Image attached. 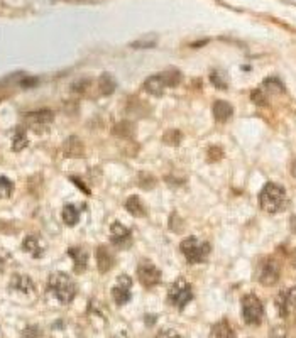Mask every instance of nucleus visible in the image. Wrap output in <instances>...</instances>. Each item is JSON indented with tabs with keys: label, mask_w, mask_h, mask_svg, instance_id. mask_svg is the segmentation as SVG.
<instances>
[{
	"label": "nucleus",
	"mask_w": 296,
	"mask_h": 338,
	"mask_svg": "<svg viewBox=\"0 0 296 338\" xmlns=\"http://www.w3.org/2000/svg\"><path fill=\"white\" fill-rule=\"evenodd\" d=\"M48 289L53 293L54 298L63 303V305H68L75 299L77 296V284L71 277L65 272H53L49 276L48 281Z\"/></svg>",
	"instance_id": "f257e3e1"
},
{
	"label": "nucleus",
	"mask_w": 296,
	"mask_h": 338,
	"mask_svg": "<svg viewBox=\"0 0 296 338\" xmlns=\"http://www.w3.org/2000/svg\"><path fill=\"white\" fill-rule=\"evenodd\" d=\"M286 190L276 183H268L259 193V205L268 213H278L280 210H283L286 205Z\"/></svg>",
	"instance_id": "f03ea898"
},
{
	"label": "nucleus",
	"mask_w": 296,
	"mask_h": 338,
	"mask_svg": "<svg viewBox=\"0 0 296 338\" xmlns=\"http://www.w3.org/2000/svg\"><path fill=\"white\" fill-rule=\"evenodd\" d=\"M179 249H181L183 255L187 257L190 264H200V262H203L210 255V243L205 240H200L198 237L184 238Z\"/></svg>",
	"instance_id": "7ed1b4c3"
},
{
	"label": "nucleus",
	"mask_w": 296,
	"mask_h": 338,
	"mask_svg": "<svg viewBox=\"0 0 296 338\" xmlns=\"http://www.w3.org/2000/svg\"><path fill=\"white\" fill-rule=\"evenodd\" d=\"M242 316L247 325H259L263 322L264 308L256 294H246L242 298Z\"/></svg>",
	"instance_id": "20e7f679"
},
{
	"label": "nucleus",
	"mask_w": 296,
	"mask_h": 338,
	"mask_svg": "<svg viewBox=\"0 0 296 338\" xmlns=\"http://www.w3.org/2000/svg\"><path fill=\"white\" fill-rule=\"evenodd\" d=\"M168 299L178 310H183L193 299V289H191L190 283H187L184 279H178L176 283H173L170 291H168Z\"/></svg>",
	"instance_id": "39448f33"
},
{
	"label": "nucleus",
	"mask_w": 296,
	"mask_h": 338,
	"mask_svg": "<svg viewBox=\"0 0 296 338\" xmlns=\"http://www.w3.org/2000/svg\"><path fill=\"white\" fill-rule=\"evenodd\" d=\"M281 267L274 259H264L257 267V281L263 286H274L280 281Z\"/></svg>",
	"instance_id": "423d86ee"
},
{
	"label": "nucleus",
	"mask_w": 296,
	"mask_h": 338,
	"mask_svg": "<svg viewBox=\"0 0 296 338\" xmlns=\"http://www.w3.org/2000/svg\"><path fill=\"white\" fill-rule=\"evenodd\" d=\"M137 277L142 286L154 288L161 283V271L151 260H142L137 267Z\"/></svg>",
	"instance_id": "0eeeda50"
},
{
	"label": "nucleus",
	"mask_w": 296,
	"mask_h": 338,
	"mask_svg": "<svg viewBox=\"0 0 296 338\" xmlns=\"http://www.w3.org/2000/svg\"><path fill=\"white\" fill-rule=\"evenodd\" d=\"M112 298L115 301V305H127L132 298V279L125 274L117 277V283L112 289Z\"/></svg>",
	"instance_id": "6e6552de"
},
{
	"label": "nucleus",
	"mask_w": 296,
	"mask_h": 338,
	"mask_svg": "<svg viewBox=\"0 0 296 338\" xmlns=\"http://www.w3.org/2000/svg\"><path fill=\"white\" fill-rule=\"evenodd\" d=\"M276 308L281 318H288L289 314H293L296 311V288L281 291L276 298Z\"/></svg>",
	"instance_id": "1a4fd4ad"
},
{
	"label": "nucleus",
	"mask_w": 296,
	"mask_h": 338,
	"mask_svg": "<svg viewBox=\"0 0 296 338\" xmlns=\"http://www.w3.org/2000/svg\"><path fill=\"white\" fill-rule=\"evenodd\" d=\"M54 115L51 110H38V112H31V114H26V124L27 127H31L32 130L41 132L48 127L51 122H53Z\"/></svg>",
	"instance_id": "9d476101"
},
{
	"label": "nucleus",
	"mask_w": 296,
	"mask_h": 338,
	"mask_svg": "<svg viewBox=\"0 0 296 338\" xmlns=\"http://www.w3.org/2000/svg\"><path fill=\"white\" fill-rule=\"evenodd\" d=\"M114 264H115L114 254L110 252L107 247H103V246L98 247L97 249V266H98V271H100V272H108L114 267Z\"/></svg>",
	"instance_id": "9b49d317"
},
{
	"label": "nucleus",
	"mask_w": 296,
	"mask_h": 338,
	"mask_svg": "<svg viewBox=\"0 0 296 338\" xmlns=\"http://www.w3.org/2000/svg\"><path fill=\"white\" fill-rule=\"evenodd\" d=\"M142 88L146 90L147 93H151V95H154V97L162 95L164 88H168V86H166V81H164V78H162V73L149 77L146 81H144V86H142Z\"/></svg>",
	"instance_id": "f8f14e48"
},
{
	"label": "nucleus",
	"mask_w": 296,
	"mask_h": 338,
	"mask_svg": "<svg viewBox=\"0 0 296 338\" xmlns=\"http://www.w3.org/2000/svg\"><path fill=\"white\" fill-rule=\"evenodd\" d=\"M10 288L17 293H22V294H29L34 291V283L32 279L29 276H22V274H15L12 277V281H10Z\"/></svg>",
	"instance_id": "ddd939ff"
},
{
	"label": "nucleus",
	"mask_w": 296,
	"mask_h": 338,
	"mask_svg": "<svg viewBox=\"0 0 296 338\" xmlns=\"http://www.w3.org/2000/svg\"><path fill=\"white\" fill-rule=\"evenodd\" d=\"M213 117H215L217 122H227L232 114H234V108H232V105L229 102H224V100H217L213 103Z\"/></svg>",
	"instance_id": "4468645a"
},
{
	"label": "nucleus",
	"mask_w": 296,
	"mask_h": 338,
	"mask_svg": "<svg viewBox=\"0 0 296 338\" xmlns=\"http://www.w3.org/2000/svg\"><path fill=\"white\" fill-rule=\"evenodd\" d=\"M210 338H235V331L227 320H222L212 326Z\"/></svg>",
	"instance_id": "2eb2a0df"
},
{
	"label": "nucleus",
	"mask_w": 296,
	"mask_h": 338,
	"mask_svg": "<svg viewBox=\"0 0 296 338\" xmlns=\"http://www.w3.org/2000/svg\"><path fill=\"white\" fill-rule=\"evenodd\" d=\"M22 249L26 250V252H29L32 255V257H41L44 252V246L41 243V240L38 237L34 235H29L24 238V242H22Z\"/></svg>",
	"instance_id": "dca6fc26"
},
{
	"label": "nucleus",
	"mask_w": 296,
	"mask_h": 338,
	"mask_svg": "<svg viewBox=\"0 0 296 338\" xmlns=\"http://www.w3.org/2000/svg\"><path fill=\"white\" fill-rule=\"evenodd\" d=\"M69 255L75 262V271L78 274L85 272L86 266H88V254L83 249H69Z\"/></svg>",
	"instance_id": "f3484780"
},
{
	"label": "nucleus",
	"mask_w": 296,
	"mask_h": 338,
	"mask_svg": "<svg viewBox=\"0 0 296 338\" xmlns=\"http://www.w3.org/2000/svg\"><path fill=\"white\" fill-rule=\"evenodd\" d=\"M125 210L132 215V217H137V218H141V217H144V215H146V208H144L141 198L136 196V195L127 198Z\"/></svg>",
	"instance_id": "a211bd4d"
},
{
	"label": "nucleus",
	"mask_w": 296,
	"mask_h": 338,
	"mask_svg": "<svg viewBox=\"0 0 296 338\" xmlns=\"http://www.w3.org/2000/svg\"><path fill=\"white\" fill-rule=\"evenodd\" d=\"M110 235H112V242L120 243L131 237V232L127 227L119 223V221H115V223H112V227H110Z\"/></svg>",
	"instance_id": "6ab92c4d"
},
{
	"label": "nucleus",
	"mask_w": 296,
	"mask_h": 338,
	"mask_svg": "<svg viewBox=\"0 0 296 338\" xmlns=\"http://www.w3.org/2000/svg\"><path fill=\"white\" fill-rule=\"evenodd\" d=\"M65 156L68 157H80L83 156V144L77 137H69L65 144Z\"/></svg>",
	"instance_id": "aec40b11"
},
{
	"label": "nucleus",
	"mask_w": 296,
	"mask_h": 338,
	"mask_svg": "<svg viewBox=\"0 0 296 338\" xmlns=\"http://www.w3.org/2000/svg\"><path fill=\"white\" fill-rule=\"evenodd\" d=\"M98 86H100L103 95H110V93H114L115 88H117V81H115V78L110 73H103L100 80H98Z\"/></svg>",
	"instance_id": "412c9836"
},
{
	"label": "nucleus",
	"mask_w": 296,
	"mask_h": 338,
	"mask_svg": "<svg viewBox=\"0 0 296 338\" xmlns=\"http://www.w3.org/2000/svg\"><path fill=\"white\" fill-rule=\"evenodd\" d=\"M61 215H63V221H65L68 227H75L80 220V210L75 205H66L63 208Z\"/></svg>",
	"instance_id": "4be33fe9"
},
{
	"label": "nucleus",
	"mask_w": 296,
	"mask_h": 338,
	"mask_svg": "<svg viewBox=\"0 0 296 338\" xmlns=\"http://www.w3.org/2000/svg\"><path fill=\"white\" fill-rule=\"evenodd\" d=\"M29 139H27V134L24 129H17L14 132V137H12V149L14 151H22L27 145Z\"/></svg>",
	"instance_id": "5701e85b"
},
{
	"label": "nucleus",
	"mask_w": 296,
	"mask_h": 338,
	"mask_svg": "<svg viewBox=\"0 0 296 338\" xmlns=\"http://www.w3.org/2000/svg\"><path fill=\"white\" fill-rule=\"evenodd\" d=\"M12 193H14V183L10 181L9 178L0 176V200L10 198V195Z\"/></svg>",
	"instance_id": "b1692460"
},
{
	"label": "nucleus",
	"mask_w": 296,
	"mask_h": 338,
	"mask_svg": "<svg viewBox=\"0 0 296 338\" xmlns=\"http://www.w3.org/2000/svg\"><path fill=\"white\" fill-rule=\"evenodd\" d=\"M162 78L166 81V86H178L179 81H181V73L178 69H166L162 73Z\"/></svg>",
	"instance_id": "393cba45"
},
{
	"label": "nucleus",
	"mask_w": 296,
	"mask_h": 338,
	"mask_svg": "<svg viewBox=\"0 0 296 338\" xmlns=\"http://www.w3.org/2000/svg\"><path fill=\"white\" fill-rule=\"evenodd\" d=\"M181 132L179 130H168L164 134V137H162V141H164V144L168 145H178L179 142H181Z\"/></svg>",
	"instance_id": "a878e982"
},
{
	"label": "nucleus",
	"mask_w": 296,
	"mask_h": 338,
	"mask_svg": "<svg viewBox=\"0 0 296 338\" xmlns=\"http://www.w3.org/2000/svg\"><path fill=\"white\" fill-rule=\"evenodd\" d=\"M21 338H43V331H41L39 326L31 325V326H27L24 331H22Z\"/></svg>",
	"instance_id": "bb28decb"
},
{
	"label": "nucleus",
	"mask_w": 296,
	"mask_h": 338,
	"mask_svg": "<svg viewBox=\"0 0 296 338\" xmlns=\"http://www.w3.org/2000/svg\"><path fill=\"white\" fill-rule=\"evenodd\" d=\"M210 80H212V83L217 86V88H220V90H225V88H227V81H225L224 74L220 73V71H213V73L210 74Z\"/></svg>",
	"instance_id": "cd10ccee"
},
{
	"label": "nucleus",
	"mask_w": 296,
	"mask_h": 338,
	"mask_svg": "<svg viewBox=\"0 0 296 338\" xmlns=\"http://www.w3.org/2000/svg\"><path fill=\"white\" fill-rule=\"evenodd\" d=\"M264 86L268 90H271V91H283L284 88H283V83L278 78H269V80H266L264 81Z\"/></svg>",
	"instance_id": "c85d7f7f"
},
{
	"label": "nucleus",
	"mask_w": 296,
	"mask_h": 338,
	"mask_svg": "<svg viewBox=\"0 0 296 338\" xmlns=\"http://www.w3.org/2000/svg\"><path fill=\"white\" fill-rule=\"evenodd\" d=\"M129 127H131L129 122H122V124H119L117 127H115L114 134H117V136H120V137H129V136H131V132H127V130H125V129H129Z\"/></svg>",
	"instance_id": "c756f323"
},
{
	"label": "nucleus",
	"mask_w": 296,
	"mask_h": 338,
	"mask_svg": "<svg viewBox=\"0 0 296 338\" xmlns=\"http://www.w3.org/2000/svg\"><path fill=\"white\" fill-rule=\"evenodd\" d=\"M252 102L257 105H264L266 103V97L263 90H254L252 91Z\"/></svg>",
	"instance_id": "7c9ffc66"
},
{
	"label": "nucleus",
	"mask_w": 296,
	"mask_h": 338,
	"mask_svg": "<svg viewBox=\"0 0 296 338\" xmlns=\"http://www.w3.org/2000/svg\"><path fill=\"white\" fill-rule=\"evenodd\" d=\"M156 338H181V336H179V333L175 330H162Z\"/></svg>",
	"instance_id": "2f4dec72"
},
{
	"label": "nucleus",
	"mask_w": 296,
	"mask_h": 338,
	"mask_svg": "<svg viewBox=\"0 0 296 338\" xmlns=\"http://www.w3.org/2000/svg\"><path fill=\"white\" fill-rule=\"evenodd\" d=\"M114 338H127V335L125 333H119V335H115Z\"/></svg>",
	"instance_id": "473e14b6"
},
{
	"label": "nucleus",
	"mask_w": 296,
	"mask_h": 338,
	"mask_svg": "<svg viewBox=\"0 0 296 338\" xmlns=\"http://www.w3.org/2000/svg\"><path fill=\"white\" fill-rule=\"evenodd\" d=\"M294 267H296V257H294Z\"/></svg>",
	"instance_id": "72a5a7b5"
}]
</instances>
